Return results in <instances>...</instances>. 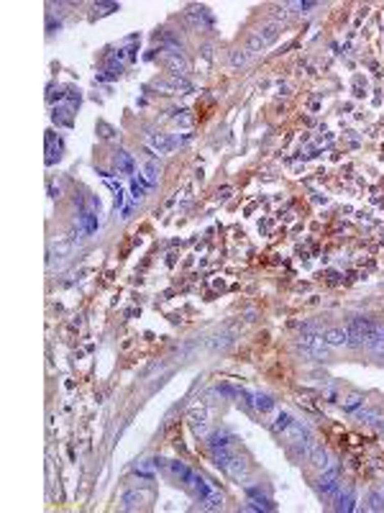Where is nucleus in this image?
I'll list each match as a JSON object with an SVG mask.
<instances>
[{
  "mask_svg": "<svg viewBox=\"0 0 384 513\" xmlns=\"http://www.w3.org/2000/svg\"><path fill=\"white\" fill-rule=\"evenodd\" d=\"M213 460H215V465H218L223 472H228V475L236 477V480H241V477L246 475V462H243L238 454L231 452V446L213 449Z\"/></svg>",
  "mask_w": 384,
  "mask_h": 513,
  "instance_id": "obj_1",
  "label": "nucleus"
},
{
  "mask_svg": "<svg viewBox=\"0 0 384 513\" xmlns=\"http://www.w3.org/2000/svg\"><path fill=\"white\" fill-rule=\"evenodd\" d=\"M297 347L302 349V354H307L310 359H326V349H328V344H326V339H323V334H302L300 339H297Z\"/></svg>",
  "mask_w": 384,
  "mask_h": 513,
  "instance_id": "obj_2",
  "label": "nucleus"
},
{
  "mask_svg": "<svg viewBox=\"0 0 384 513\" xmlns=\"http://www.w3.org/2000/svg\"><path fill=\"white\" fill-rule=\"evenodd\" d=\"M274 39H277V26H269V28H264V31H259V34L251 36L248 49H251V51H259V49H264L267 44H272Z\"/></svg>",
  "mask_w": 384,
  "mask_h": 513,
  "instance_id": "obj_3",
  "label": "nucleus"
},
{
  "mask_svg": "<svg viewBox=\"0 0 384 513\" xmlns=\"http://www.w3.org/2000/svg\"><path fill=\"white\" fill-rule=\"evenodd\" d=\"M307 460H310V465L315 467V470H320V472H323L333 460L328 457V452H326V449L323 446H320V444H315L312 449H310V454H307Z\"/></svg>",
  "mask_w": 384,
  "mask_h": 513,
  "instance_id": "obj_4",
  "label": "nucleus"
},
{
  "mask_svg": "<svg viewBox=\"0 0 384 513\" xmlns=\"http://www.w3.org/2000/svg\"><path fill=\"white\" fill-rule=\"evenodd\" d=\"M326 344L328 347H351V336H348V329H328L323 334Z\"/></svg>",
  "mask_w": 384,
  "mask_h": 513,
  "instance_id": "obj_5",
  "label": "nucleus"
},
{
  "mask_svg": "<svg viewBox=\"0 0 384 513\" xmlns=\"http://www.w3.org/2000/svg\"><path fill=\"white\" fill-rule=\"evenodd\" d=\"M248 403L259 411V413H269L274 408V401L267 393H248Z\"/></svg>",
  "mask_w": 384,
  "mask_h": 513,
  "instance_id": "obj_6",
  "label": "nucleus"
},
{
  "mask_svg": "<svg viewBox=\"0 0 384 513\" xmlns=\"http://www.w3.org/2000/svg\"><path fill=\"white\" fill-rule=\"evenodd\" d=\"M336 500V510H343V513H348V510H354V490H338V495L333 498Z\"/></svg>",
  "mask_w": 384,
  "mask_h": 513,
  "instance_id": "obj_7",
  "label": "nucleus"
},
{
  "mask_svg": "<svg viewBox=\"0 0 384 513\" xmlns=\"http://www.w3.org/2000/svg\"><path fill=\"white\" fill-rule=\"evenodd\" d=\"M115 167H118L120 175H131L134 167H136V162H134V157L128 154V152H118L115 154Z\"/></svg>",
  "mask_w": 384,
  "mask_h": 513,
  "instance_id": "obj_8",
  "label": "nucleus"
},
{
  "mask_svg": "<svg viewBox=\"0 0 384 513\" xmlns=\"http://www.w3.org/2000/svg\"><path fill=\"white\" fill-rule=\"evenodd\" d=\"M164 59H167V64L174 70V72H179V75H187L189 72V67H187V62L179 56V51H167L164 54Z\"/></svg>",
  "mask_w": 384,
  "mask_h": 513,
  "instance_id": "obj_9",
  "label": "nucleus"
},
{
  "mask_svg": "<svg viewBox=\"0 0 384 513\" xmlns=\"http://www.w3.org/2000/svg\"><path fill=\"white\" fill-rule=\"evenodd\" d=\"M187 18H189L192 23H195V26H200V28H208V26H210L208 11H205V8H198V6L187 11Z\"/></svg>",
  "mask_w": 384,
  "mask_h": 513,
  "instance_id": "obj_10",
  "label": "nucleus"
},
{
  "mask_svg": "<svg viewBox=\"0 0 384 513\" xmlns=\"http://www.w3.org/2000/svg\"><path fill=\"white\" fill-rule=\"evenodd\" d=\"M141 503H144V495L136 493V490H128V493L123 495V508H125V510H134V508H139Z\"/></svg>",
  "mask_w": 384,
  "mask_h": 513,
  "instance_id": "obj_11",
  "label": "nucleus"
},
{
  "mask_svg": "<svg viewBox=\"0 0 384 513\" xmlns=\"http://www.w3.org/2000/svg\"><path fill=\"white\" fill-rule=\"evenodd\" d=\"M169 470H172L177 477H182V482H184V485L192 480V475H195V472H192L187 465H182V462H169Z\"/></svg>",
  "mask_w": 384,
  "mask_h": 513,
  "instance_id": "obj_12",
  "label": "nucleus"
},
{
  "mask_svg": "<svg viewBox=\"0 0 384 513\" xmlns=\"http://www.w3.org/2000/svg\"><path fill=\"white\" fill-rule=\"evenodd\" d=\"M154 467H159V460H144V462L136 465V475L149 480V477H154Z\"/></svg>",
  "mask_w": 384,
  "mask_h": 513,
  "instance_id": "obj_13",
  "label": "nucleus"
},
{
  "mask_svg": "<svg viewBox=\"0 0 384 513\" xmlns=\"http://www.w3.org/2000/svg\"><path fill=\"white\" fill-rule=\"evenodd\" d=\"M210 449H220V446H228L231 444V434L228 431H215V434H210Z\"/></svg>",
  "mask_w": 384,
  "mask_h": 513,
  "instance_id": "obj_14",
  "label": "nucleus"
},
{
  "mask_svg": "<svg viewBox=\"0 0 384 513\" xmlns=\"http://www.w3.org/2000/svg\"><path fill=\"white\" fill-rule=\"evenodd\" d=\"M200 503H203V508H208V510H218V508H223V498H220L218 490H213L210 495H205Z\"/></svg>",
  "mask_w": 384,
  "mask_h": 513,
  "instance_id": "obj_15",
  "label": "nucleus"
},
{
  "mask_svg": "<svg viewBox=\"0 0 384 513\" xmlns=\"http://www.w3.org/2000/svg\"><path fill=\"white\" fill-rule=\"evenodd\" d=\"M246 493H248V498H251V500H256V503H259V508H262V505H264L267 510H272V508H274V503H272L269 498H264V495H262L259 490H256V488H248Z\"/></svg>",
  "mask_w": 384,
  "mask_h": 513,
  "instance_id": "obj_16",
  "label": "nucleus"
},
{
  "mask_svg": "<svg viewBox=\"0 0 384 513\" xmlns=\"http://www.w3.org/2000/svg\"><path fill=\"white\" fill-rule=\"evenodd\" d=\"M366 510H384V498H381V493H369V498H366Z\"/></svg>",
  "mask_w": 384,
  "mask_h": 513,
  "instance_id": "obj_17",
  "label": "nucleus"
},
{
  "mask_svg": "<svg viewBox=\"0 0 384 513\" xmlns=\"http://www.w3.org/2000/svg\"><path fill=\"white\" fill-rule=\"evenodd\" d=\"M292 421H295V418H292L290 413H284V411H282V413L277 416V421H274V426H272V429H274L277 434H282V431H284V429H287V426H290Z\"/></svg>",
  "mask_w": 384,
  "mask_h": 513,
  "instance_id": "obj_18",
  "label": "nucleus"
},
{
  "mask_svg": "<svg viewBox=\"0 0 384 513\" xmlns=\"http://www.w3.org/2000/svg\"><path fill=\"white\" fill-rule=\"evenodd\" d=\"M189 423H192V429H195V434H205V416L203 413H192Z\"/></svg>",
  "mask_w": 384,
  "mask_h": 513,
  "instance_id": "obj_19",
  "label": "nucleus"
},
{
  "mask_svg": "<svg viewBox=\"0 0 384 513\" xmlns=\"http://www.w3.org/2000/svg\"><path fill=\"white\" fill-rule=\"evenodd\" d=\"M369 349H371L376 357H384V334H381V336H376V339L369 344Z\"/></svg>",
  "mask_w": 384,
  "mask_h": 513,
  "instance_id": "obj_20",
  "label": "nucleus"
},
{
  "mask_svg": "<svg viewBox=\"0 0 384 513\" xmlns=\"http://www.w3.org/2000/svg\"><path fill=\"white\" fill-rule=\"evenodd\" d=\"M156 175H159V167H156L154 162H149V164H146V182H149V185L156 182Z\"/></svg>",
  "mask_w": 384,
  "mask_h": 513,
  "instance_id": "obj_21",
  "label": "nucleus"
},
{
  "mask_svg": "<svg viewBox=\"0 0 384 513\" xmlns=\"http://www.w3.org/2000/svg\"><path fill=\"white\" fill-rule=\"evenodd\" d=\"M82 226H85V231H95V229H98L95 216H92V213H85V216H82Z\"/></svg>",
  "mask_w": 384,
  "mask_h": 513,
  "instance_id": "obj_22",
  "label": "nucleus"
},
{
  "mask_svg": "<svg viewBox=\"0 0 384 513\" xmlns=\"http://www.w3.org/2000/svg\"><path fill=\"white\" fill-rule=\"evenodd\" d=\"M359 406H361V395H351V398L346 401V406H343V408H346V411H356Z\"/></svg>",
  "mask_w": 384,
  "mask_h": 513,
  "instance_id": "obj_23",
  "label": "nucleus"
},
{
  "mask_svg": "<svg viewBox=\"0 0 384 513\" xmlns=\"http://www.w3.org/2000/svg\"><path fill=\"white\" fill-rule=\"evenodd\" d=\"M246 59H248V54H243V51H241V54H238V51L231 54V62H233V64H246Z\"/></svg>",
  "mask_w": 384,
  "mask_h": 513,
  "instance_id": "obj_24",
  "label": "nucleus"
},
{
  "mask_svg": "<svg viewBox=\"0 0 384 513\" xmlns=\"http://www.w3.org/2000/svg\"><path fill=\"white\" fill-rule=\"evenodd\" d=\"M359 418H361L364 423H371V421H376V413H371V411H359Z\"/></svg>",
  "mask_w": 384,
  "mask_h": 513,
  "instance_id": "obj_25",
  "label": "nucleus"
},
{
  "mask_svg": "<svg viewBox=\"0 0 384 513\" xmlns=\"http://www.w3.org/2000/svg\"><path fill=\"white\" fill-rule=\"evenodd\" d=\"M131 190H134V198H141V195H144V185H139V180L131 182Z\"/></svg>",
  "mask_w": 384,
  "mask_h": 513,
  "instance_id": "obj_26",
  "label": "nucleus"
},
{
  "mask_svg": "<svg viewBox=\"0 0 384 513\" xmlns=\"http://www.w3.org/2000/svg\"><path fill=\"white\" fill-rule=\"evenodd\" d=\"M95 8H100V13H110V11H115L118 6H115V3H100V6H95Z\"/></svg>",
  "mask_w": 384,
  "mask_h": 513,
  "instance_id": "obj_27",
  "label": "nucleus"
}]
</instances>
